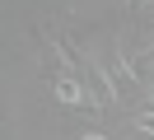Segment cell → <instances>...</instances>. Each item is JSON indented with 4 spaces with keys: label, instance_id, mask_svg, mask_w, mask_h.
Wrapping results in <instances>:
<instances>
[{
    "label": "cell",
    "instance_id": "cell-1",
    "mask_svg": "<svg viewBox=\"0 0 154 140\" xmlns=\"http://www.w3.org/2000/svg\"><path fill=\"white\" fill-rule=\"evenodd\" d=\"M47 84H51V98H56L61 107H98L94 93L79 84V75H66V70H61V75H51Z\"/></svg>",
    "mask_w": 154,
    "mask_h": 140
},
{
    "label": "cell",
    "instance_id": "cell-2",
    "mask_svg": "<svg viewBox=\"0 0 154 140\" xmlns=\"http://www.w3.org/2000/svg\"><path fill=\"white\" fill-rule=\"evenodd\" d=\"M131 131H140L145 140H154V112L149 107H135L131 112Z\"/></svg>",
    "mask_w": 154,
    "mask_h": 140
},
{
    "label": "cell",
    "instance_id": "cell-4",
    "mask_svg": "<svg viewBox=\"0 0 154 140\" xmlns=\"http://www.w3.org/2000/svg\"><path fill=\"white\" fill-rule=\"evenodd\" d=\"M79 140H107V135H103V131H84Z\"/></svg>",
    "mask_w": 154,
    "mask_h": 140
},
{
    "label": "cell",
    "instance_id": "cell-3",
    "mask_svg": "<svg viewBox=\"0 0 154 140\" xmlns=\"http://www.w3.org/2000/svg\"><path fill=\"white\" fill-rule=\"evenodd\" d=\"M140 107H149V112H154V84H145V93H140Z\"/></svg>",
    "mask_w": 154,
    "mask_h": 140
}]
</instances>
